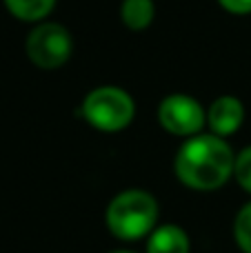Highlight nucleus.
Here are the masks:
<instances>
[{"label": "nucleus", "instance_id": "2", "mask_svg": "<svg viewBox=\"0 0 251 253\" xmlns=\"http://www.w3.org/2000/svg\"><path fill=\"white\" fill-rule=\"evenodd\" d=\"M158 200L145 189H125L111 198L105 211V224L118 240L133 242L147 238L158 227Z\"/></svg>", "mask_w": 251, "mask_h": 253}, {"label": "nucleus", "instance_id": "1", "mask_svg": "<svg viewBox=\"0 0 251 253\" xmlns=\"http://www.w3.org/2000/svg\"><path fill=\"white\" fill-rule=\"evenodd\" d=\"M236 153L225 138L198 133L187 138L173 158V173L194 191H216L234 175Z\"/></svg>", "mask_w": 251, "mask_h": 253}, {"label": "nucleus", "instance_id": "12", "mask_svg": "<svg viewBox=\"0 0 251 253\" xmlns=\"http://www.w3.org/2000/svg\"><path fill=\"white\" fill-rule=\"evenodd\" d=\"M216 2L231 16H249L251 13V0H216Z\"/></svg>", "mask_w": 251, "mask_h": 253}, {"label": "nucleus", "instance_id": "11", "mask_svg": "<svg viewBox=\"0 0 251 253\" xmlns=\"http://www.w3.org/2000/svg\"><path fill=\"white\" fill-rule=\"evenodd\" d=\"M234 178H236V182L240 184L243 191L251 193V144L245 147L240 153H236Z\"/></svg>", "mask_w": 251, "mask_h": 253}, {"label": "nucleus", "instance_id": "6", "mask_svg": "<svg viewBox=\"0 0 251 253\" xmlns=\"http://www.w3.org/2000/svg\"><path fill=\"white\" fill-rule=\"evenodd\" d=\"M245 105L236 96H218L207 107V129L218 138H229L245 123Z\"/></svg>", "mask_w": 251, "mask_h": 253}, {"label": "nucleus", "instance_id": "13", "mask_svg": "<svg viewBox=\"0 0 251 253\" xmlns=\"http://www.w3.org/2000/svg\"><path fill=\"white\" fill-rule=\"evenodd\" d=\"M111 253H136V251H125V249H118V251H111Z\"/></svg>", "mask_w": 251, "mask_h": 253}, {"label": "nucleus", "instance_id": "9", "mask_svg": "<svg viewBox=\"0 0 251 253\" xmlns=\"http://www.w3.org/2000/svg\"><path fill=\"white\" fill-rule=\"evenodd\" d=\"M4 9L20 22H38L47 20L49 13L56 7V0H2Z\"/></svg>", "mask_w": 251, "mask_h": 253}, {"label": "nucleus", "instance_id": "8", "mask_svg": "<svg viewBox=\"0 0 251 253\" xmlns=\"http://www.w3.org/2000/svg\"><path fill=\"white\" fill-rule=\"evenodd\" d=\"M156 18L154 0H123L120 2V22L129 31H145Z\"/></svg>", "mask_w": 251, "mask_h": 253}, {"label": "nucleus", "instance_id": "5", "mask_svg": "<svg viewBox=\"0 0 251 253\" xmlns=\"http://www.w3.org/2000/svg\"><path fill=\"white\" fill-rule=\"evenodd\" d=\"M158 125L178 138H191L207 126V109L189 93H169L158 105Z\"/></svg>", "mask_w": 251, "mask_h": 253}, {"label": "nucleus", "instance_id": "7", "mask_svg": "<svg viewBox=\"0 0 251 253\" xmlns=\"http://www.w3.org/2000/svg\"><path fill=\"white\" fill-rule=\"evenodd\" d=\"M189 236L178 224H160L147 236V253H189Z\"/></svg>", "mask_w": 251, "mask_h": 253}, {"label": "nucleus", "instance_id": "4", "mask_svg": "<svg viewBox=\"0 0 251 253\" xmlns=\"http://www.w3.org/2000/svg\"><path fill=\"white\" fill-rule=\"evenodd\" d=\"M25 51L34 67L42 71H56L74 56V36L62 22L42 20L29 31Z\"/></svg>", "mask_w": 251, "mask_h": 253}, {"label": "nucleus", "instance_id": "3", "mask_svg": "<svg viewBox=\"0 0 251 253\" xmlns=\"http://www.w3.org/2000/svg\"><path fill=\"white\" fill-rule=\"evenodd\" d=\"M84 123L105 133H118L136 118V102L131 93L116 84H100L83 98L80 105Z\"/></svg>", "mask_w": 251, "mask_h": 253}, {"label": "nucleus", "instance_id": "10", "mask_svg": "<svg viewBox=\"0 0 251 253\" xmlns=\"http://www.w3.org/2000/svg\"><path fill=\"white\" fill-rule=\"evenodd\" d=\"M234 238L243 253H251V202L238 211L234 220Z\"/></svg>", "mask_w": 251, "mask_h": 253}]
</instances>
